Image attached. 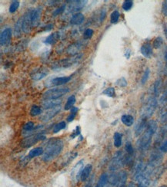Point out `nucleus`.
Returning a JSON list of instances; mask_svg holds the SVG:
<instances>
[{"label":"nucleus","mask_w":167,"mask_h":187,"mask_svg":"<svg viewBox=\"0 0 167 187\" xmlns=\"http://www.w3.org/2000/svg\"><path fill=\"white\" fill-rule=\"evenodd\" d=\"M84 187H93V185H92V182H89L88 183H87L86 185H85Z\"/></svg>","instance_id":"nucleus-51"},{"label":"nucleus","mask_w":167,"mask_h":187,"mask_svg":"<svg viewBox=\"0 0 167 187\" xmlns=\"http://www.w3.org/2000/svg\"><path fill=\"white\" fill-rule=\"evenodd\" d=\"M161 84H162V81H161L160 79L157 80V81L155 82L154 84V94L156 95L159 94V88H160L161 87Z\"/></svg>","instance_id":"nucleus-43"},{"label":"nucleus","mask_w":167,"mask_h":187,"mask_svg":"<svg viewBox=\"0 0 167 187\" xmlns=\"http://www.w3.org/2000/svg\"><path fill=\"white\" fill-rule=\"evenodd\" d=\"M64 147V143L61 139H55L50 141L46 146L45 152L42 155V160L45 162H50L56 157H57Z\"/></svg>","instance_id":"nucleus-1"},{"label":"nucleus","mask_w":167,"mask_h":187,"mask_svg":"<svg viewBox=\"0 0 167 187\" xmlns=\"http://www.w3.org/2000/svg\"><path fill=\"white\" fill-rule=\"evenodd\" d=\"M72 76L67 77H57L50 81V84L49 86H61L66 84L69 81H71Z\"/></svg>","instance_id":"nucleus-12"},{"label":"nucleus","mask_w":167,"mask_h":187,"mask_svg":"<svg viewBox=\"0 0 167 187\" xmlns=\"http://www.w3.org/2000/svg\"><path fill=\"white\" fill-rule=\"evenodd\" d=\"M83 168L84 160L83 159H81V160H79V162L74 166V167L72 169L71 173H70V177H71L72 183H73V185L77 183L79 179H80L81 173H82Z\"/></svg>","instance_id":"nucleus-8"},{"label":"nucleus","mask_w":167,"mask_h":187,"mask_svg":"<svg viewBox=\"0 0 167 187\" xmlns=\"http://www.w3.org/2000/svg\"><path fill=\"white\" fill-rule=\"evenodd\" d=\"M80 134V129H79V127H76V128L75 129V130L73 131V135H71V138L72 139H74L76 136H79Z\"/></svg>","instance_id":"nucleus-47"},{"label":"nucleus","mask_w":167,"mask_h":187,"mask_svg":"<svg viewBox=\"0 0 167 187\" xmlns=\"http://www.w3.org/2000/svg\"><path fill=\"white\" fill-rule=\"evenodd\" d=\"M45 150H43L42 147H36V148L33 149L30 151L29 153V157L30 158H35L37 157V156H41V155H43Z\"/></svg>","instance_id":"nucleus-24"},{"label":"nucleus","mask_w":167,"mask_h":187,"mask_svg":"<svg viewBox=\"0 0 167 187\" xmlns=\"http://www.w3.org/2000/svg\"><path fill=\"white\" fill-rule=\"evenodd\" d=\"M77 154V153H69L68 154L65 155L63 158V161H62V166H65L70 164L76 157Z\"/></svg>","instance_id":"nucleus-27"},{"label":"nucleus","mask_w":167,"mask_h":187,"mask_svg":"<svg viewBox=\"0 0 167 187\" xmlns=\"http://www.w3.org/2000/svg\"><path fill=\"white\" fill-rule=\"evenodd\" d=\"M108 182H109V176L107 175V173H102V174L99 176V180H98L96 187H105Z\"/></svg>","instance_id":"nucleus-26"},{"label":"nucleus","mask_w":167,"mask_h":187,"mask_svg":"<svg viewBox=\"0 0 167 187\" xmlns=\"http://www.w3.org/2000/svg\"><path fill=\"white\" fill-rule=\"evenodd\" d=\"M116 84L119 87H125L127 85V81L124 78H121L116 81Z\"/></svg>","instance_id":"nucleus-45"},{"label":"nucleus","mask_w":167,"mask_h":187,"mask_svg":"<svg viewBox=\"0 0 167 187\" xmlns=\"http://www.w3.org/2000/svg\"><path fill=\"white\" fill-rule=\"evenodd\" d=\"M141 53L145 58H150L153 55V45L149 42H145L141 47Z\"/></svg>","instance_id":"nucleus-15"},{"label":"nucleus","mask_w":167,"mask_h":187,"mask_svg":"<svg viewBox=\"0 0 167 187\" xmlns=\"http://www.w3.org/2000/svg\"><path fill=\"white\" fill-rule=\"evenodd\" d=\"M162 43H163L162 38H161V37H157V38L154 40V41H153V48H159L162 46Z\"/></svg>","instance_id":"nucleus-38"},{"label":"nucleus","mask_w":167,"mask_h":187,"mask_svg":"<svg viewBox=\"0 0 167 187\" xmlns=\"http://www.w3.org/2000/svg\"><path fill=\"white\" fill-rule=\"evenodd\" d=\"M66 127V123L65 121H61V122L58 123V124H56V125L54 126V127H53V133H58V132H59L60 130L65 129Z\"/></svg>","instance_id":"nucleus-30"},{"label":"nucleus","mask_w":167,"mask_h":187,"mask_svg":"<svg viewBox=\"0 0 167 187\" xmlns=\"http://www.w3.org/2000/svg\"><path fill=\"white\" fill-rule=\"evenodd\" d=\"M41 112H42V110H41L40 107L37 105H33L30 110V115L32 116H36L40 114Z\"/></svg>","instance_id":"nucleus-33"},{"label":"nucleus","mask_w":167,"mask_h":187,"mask_svg":"<svg viewBox=\"0 0 167 187\" xmlns=\"http://www.w3.org/2000/svg\"><path fill=\"white\" fill-rule=\"evenodd\" d=\"M70 92L69 87H53L47 90L42 95V98L46 100H56Z\"/></svg>","instance_id":"nucleus-4"},{"label":"nucleus","mask_w":167,"mask_h":187,"mask_svg":"<svg viewBox=\"0 0 167 187\" xmlns=\"http://www.w3.org/2000/svg\"><path fill=\"white\" fill-rule=\"evenodd\" d=\"M118 179H119V173H113L109 176V182L112 185H117Z\"/></svg>","instance_id":"nucleus-31"},{"label":"nucleus","mask_w":167,"mask_h":187,"mask_svg":"<svg viewBox=\"0 0 167 187\" xmlns=\"http://www.w3.org/2000/svg\"><path fill=\"white\" fill-rule=\"evenodd\" d=\"M76 97H75V95H71L70 97H69V98L67 99L66 103L65 104V110H71L72 108L73 107V106H74V104H76Z\"/></svg>","instance_id":"nucleus-28"},{"label":"nucleus","mask_w":167,"mask_h":187,"mask_svg":"<svg viewBox=\"0 0 167 187\" xmlns=\"http://www.w3.org/2000/svg\"><path fill=\"white\" fill-rule=\"evenodd\" d=\"M46 138V136L42 133H37L36 134H33L31 136H29L27 137L24 138L21 142V146L24 148H29L32 147L34 144L37 143L38 142L41 140H43Z\"/></svg>","instance_id":"nucleus-7"},{"label":"nucleus","mask_w":167,"mask_h":187,"mask_svg":"<svg viewBox=\"0 0 167 187\" xmlns=\"http://www.w3.org/2000/svg\"><path fill=\"white\" fill-rule=\"evenodd\" d=\"M12 30L10 28H6L4 29L0 35V44L1 46H5L8 44L11 41Z\"/></svg>","instance_id":"nucleus-9"},{"label":"nucleus","mask_w":167,"mask_h":187,"mask_svg":"<svg viewBox=\"0 0 167 187\" xmlns=\"http://www.w3.org/2000/svg\"><path fill=\"white\" fill-rule=\"evenodd\" d=\"M19 1H13L12 2L11 5H10V12H11V13H14L15 12H16V10H17L18 9H19Z\"/></svg>","instance_id":"nucleus-36"},{"label":"nucleus","mask_w":167,"mask_h":187,"mask_svg":"<svg viewBox=\"0 0 167 187\" xmlns=\"http://www.w3.org/2000/svg\"><path fill=\"white\" fill-rule=\"evenodd\" d=\"M121 120H122V124L126 126V127H131L133 124V123H134V118H133V116L132 115L124 114L121 117Z\"/></svg>","instance_id":"nucleus-25"},{"label":"nucleus","mask_w":167,"mask_h":187,"mask_svg":"<svg viewBox=\"0 0 167 187\" xmlns=\"http://www.w3.org/2000/svg\"><path fill=\"white\" fill-rule=\"evenodd\" d=\"M162 98H164V99H165V100H166V99H167V90H166V91H165V94H164L163 97H162Z\"/></svg>","instance_id":"nucleus-52"},{"label":"nucleus","mask_w":167,"mask_h":187,"mask_svg":"<svg viewBox=\"0 0 167 187\" xmlns=\"http://www.w3.org/2000/svg\"><path fill=\"white\" fill-rule=\"evenodd\" d=\"M149 74H150L149 69L147 68L146 70L145 71V72H144L143 75H142V79H141V83H142V84H145V82H146L147 80H148L149 76Z\"/></svg>","instance_id":"nucleus-42"},{"label":"nucleus","mask_w":167,"mask_h":187,"mask_svg":"<svg viewBox=\"0 0 167 187\" xmlns=\"http://www.w3.org/2000/svg\"><path fill=\"white\" fill-rule=\"evenodd\" d=\"M119 16H120V14L118 11H113L110 15V21H111V22L113 23V24L117 23L119 19Z\"/></svg>","instance_id":"nucleus-34"},{"label":"nucleus","mask_w":167,"mask_h":187,"mask_svg":"<svg viewBox=\"0 0 167 187\" xmlns=\"http://www.w3.org/2000/svg\"><path fill=\"white\" fill-rule=\"evenodd\" d=\"M164 33H165V38H166L167 39V25L164 26Z\"/></svg>","instance_id":"nucleus-50"},{"label":"nucleus","mask_w":167,"mask_h":187,"mask_svg":"<svg viewBox=\"0 0 167 187\" xmlns=\"http://www.w3.org/2000/svg\"><path fill=\"white\" fill-rule=\"evenodd\" d=\"M82 54H80V55L73 56L72 58H65V59L58 61H56V62H55L54 64H53V68L54 69V70H59V69L60 70V69L70 67H71V66L74 65L75 64L79 63V61L82 59Z\"/></svg>","instance_id":"nucleus-3"},{"label":"nucleus","mask_w":167,"mask_h":187,"mask_svg":"<svg viewBox=\"0 0 167 187\" xmlns=\"http://www.w3.org/2000/svg\"><path fill=\"white\" fill-rule=\"evenodd\" d=\"M119 173V179H118V183L116 186L117 187H123L125 186V182L127 180V173L125 171H121Z\"/></svg>","instance_id":"nucleus-23"},{"label":"nucleus","mask_w":167,"mask_h":187,"mask_svg":"<svg viewBox=\"0 0 167 187\" xmlns=\"http://www.w3.org/2000/svg\"><path fill=\"white\" fill-rule=\"evenodd\" d=\"M157 129V124L155 120H150L147 123L143 134L139 140V148L142 150H148L152 142V138Z\"/></svg>","instance_id":"nucleus-2"},{"label":"nucleus","mask_w":167,"mask_h":187,"mask_svg":"<svg viewBox=\"0 0 167 187\" xmlns=\"http://www.w3.org/2000/svg\"><path fill=\"white\" fill-rule=\"evenodd\" d=\"M34 127H35L34 123L32 122V121H30V122H28V123H26V124H24L23 130L24 131L30 132V131H32V130H33Z\"/></svg>","instance_id":"nucleus-39"},{"label":"nucleus","mask_w":167,"mask_h":187,"mask_svg":"<svg viewBox=\"0 0 167 187\" xmlns=\"http://www.w3.org/2000/svg\"><path fill=\"white\" fill-rule=\"evenodd\" d=\"M31 10V17L33 21V27H36L39 25L40 21L41 14H42V9L40 7L36 8V9H30Z\"/></svg>","instance_id":"nucleus-11"},{"label":"nucleus","mask_w":167,"mask_h":187,"mask_svg":"<svg viewBox=\"0 0 167 187\" xmlns=\"http://www.w3.org/2000/svg\"><path fill=\"white\" fill-rule=\"evenodd\" d=\"M102 94L105 95H106V96L109 97H115V95H116V91H115V89L114 87H108V88H106L105 90H104L103 91H102Z\"/></svg>","instance_id":"nucleus-35"},{"label":"nucleus","mask_w":167,"mask_h":187,"mask_svg":"<svg viewBox=\"0 0 167 187\" xmlns=\"http://www.w3.org/2000/svg\"><path fill=\"white\" fill-rule=\"evenodd\" d=\"M84 19H85V17H84L83 14L80 13V12H77V13H75L74 15H73V16L71 17L70 23L72 25H81L83 22Z\"/></svg>","instance_id":"nucleus-18"},{"label":"nucleus","mask_w":167,"mask_h":187,"mask_svg":"<svg viewBox=\"0 0 167 187\" xmlns=\"http://www.w3.org/2000/svg\"><path fill=\"white\" fill-rule=\"evenodd\" d=\"M61 103H62V101L59 99L46 100V101H43V103H42V107L45 109H49L50 110V109H53L54 107L60 106Z\"/></svg>","instance_id":"nucleus-16"},{"label":"nucleus","mask_w":167,"mask_h":187,"mask_svg":"<svg viewBox=\"0 0 167 187\" xmlns=\"http://www.w3.org/2000/svg\"><path fill=\"white\" fill-rule=\"evenodd\" d=\"M59 38V34L58 32H54L49 35L46 40L44 41V43L46 44H54L57 42V41Z\"/></svg>","instance_id":"nucleus-22"},{"label":"nucleus","mask_w":167,"mask_h":187,"mask_svg":"<svg viewBox=\"0 0 167 187\" xmlns=\"http://www.w3.org/2000/svg\"><path fill=\"white\" fill-rule=\"evenodd\" d=\"M123 187H125V186H123Z\"/></svg>","instance_id":"nucleus-54"},{"label":"nucleus","mask_w":167,"mask_h":187,"mask_svg":"<svg viewBox=\"0 0 167 187\" xmlns=\"http://www.w3.org/2000/svg\"><path fill=\"white\" fill-rule=\"evenodd\" d=\"M65 9H66V5H62V6H61V7H59V8H58V9H55L54 12H53V15L54 17L57 16V15H60V14H62V12H63L64 11H65Z\"/></svg>","instance_id":"nucleus-41"},{"label":"nucleus","mask_w":167,"mask_h":187,"mask_svg":"<svg viewBox=\"0 0 167 187\" xmlns=\"http://www.w3.org/2000/svg\"><path fill=\"white\" fill-rule=\"evenodd\" d=\"M160 150L162 153H166L167 152V139L160 146Z\"/></svg>","instance_id":"nucleus-46"},{"label":"nucleus","mask_w":167,"mask_h":187,"mask_svg":"<svg viewBox=\"0 0 167 187\" xmlns=\"http://www.w3.org/2000/svg\"><path fill=\"white\" fill-rule=\"evenodd\" d=\"M156 107H157V100L155 97H151L148 99V101L145 103V106L142 107V113H141V116L142 118H149L153 114V113L156 110Z\"/></svg>","instance_id":"nucleus-5"},{"label":"nucleus","mask_w":167,"mask_h":187,"mask_svg":"<svg viewBox=\"0 0 167 187\" xmlns=\"http://www.w3.org/2000/svg\"><path fill=\"white\" fill-rule=\"evenodd\" d=\"M133 2L131 1V0H126L123 2L122 4V9H124L125 11H129L131 9V8L133 7Z\"/></svg>","instance_id":"nucleus-40"},{"label":"nucleus","mask_w":167,"mask_h":187,"mask_svg":"<svg viewBox=\"0 0 167 187\" xmlns=\"http://www.w3.org/2000/svg\"><path fill=\"white\" fill-rule=\"evenodd\" d=\"M60 110H61L60 106L54 107V108L53 109H50L48 111L46 112V113L41 116V120H42V121H44V122H47V121L50 120L52 118L54 117L56 115H57L58 113H59Z\"/></svg>","instance_id":"nucleus-10"},{"label":"nucleus","mask_w":167,"mask_h":187,"mask_svg":"<svg viewBox=\"0 0 167 187\" xmlns=\"http://www.w3.org/2000/svg\"><path fill=\"white\" fill-rule=\"evenodd\" d=\"M78 110H79V108L76 107H73V108L70 110V114L67 116V121H68V122H71V121H73V120H74V118L76 117Z\"/></svg>","instance_id":"nucleus-32"},{"label":"nucleus","mask_w":167,"mask_h":187,"mask_svg":"<svg viewBox=\"0 0 167 187\" xmlns=\"http://www.w3.org/2000/svg\"><path fill=\"white\" fill-rule=\"evenodd\" d=\"M164 58H165V62H166V64H167V52H165V57H164Z\"/></svg>","instance_id":"nucleus-53"},{"label":"nucleus","mask_w":167,"mask_h":187,"mask_svg":"<svg viewBox=\"0 0 167 187\" xmlns=\"http://www.w3.org/2000/svg\"><path fill=\"white\" fill-rule=\"evenodd\" d=\"M146 125V119L142 117V119H140V120H139L138 124H136V127H135V133H136V136H138L139 135H140L141 133H142V132H143V130H145Z\"/></svg>","instance_id":"nucleus-17"},{"label":"nucleus","mask_w":167,"mask_h":187,"mask_svg":"<svg viewBox=\"0 0 167 187\" xmlns=\"http://www.w3.org/2000/svg\"><path fill=\"white\" fill-rule=\"evenodd\" d=\"M93 33H94V32H93V29H87L85 31V32H84V37H85V39H89V38H91L93 37Z\"/></svg>","instance_id":"nucleus-44"},{"label":"nucleus","mask_w":167,"mask_h":187,"mask_svg":"<svg viewBox=\"0 0 167 187\" xmlns=\"http://www.w3.org/2000/svg\"><path fill=\"white\" fill-rule=\"evenodd\" d=\"M70 6L69 9L70 12H78V11L81 10L84 6H85L87 2L86 1H72L70 2Z\"/></svg>","instance_id":"nucleus-14"},{"label":"nucleus","mask_w":167,"mask_h":187,"mask_svg":"<svg viewBox=\"0 0 167 187\" xmlns=\"http://www.w3.org/2000/svg\"><path fill=\"white\" fill-rule=\"evenodd\" d=\"M113 139H114V146L116 148H119L122 146V135L121 133H119V132H116L113 136Z\"/></svg>","instance_id":"nucleus-29"},{"label":"nucleus","mask_w":167,"mask_h":187,"mask_svg":"<svg viewBox=\"0 0 167 187\" xmlns=\"http://www.w3.org/2000/svg\"><path fill=\"white\" fill-rule=\"evenodd\" d=\"M125 151L127 152V153H128L129 156H133V153H134V149H133V145L131 144V143L129 142H127L126 143H125Z\"/></svg>","instance_id":"nucleus-37"},{"label":"nucleus","mask_w":167,"mask_h":187,"mask_svg":"<svg viewBox=\"0 0 167 187\" xmlns=\"http://www.w3.org/2000/svg\"><path fill=\"white\" fill-rule=\"evenodd\" d=\"M124 162H125V159L123 157V154L121 151H117L110 161L109 169L110 171L115 172L120 169L123 166Z\"/></svg>","instance_id":"nucleus-6"},{"label":"nucleus","mask_w":167,"mask_h":187,"mask_svg":"<svg viewBox=\"0 0 167 187\" xmlns=\"http://www.w3.org/2000/svg\"><path fill=\"white\" fill-rule=\"evenodd\" d=\"M82 46H83V44H82L80 41L73 43V44H71V45H70L68 47V48H67V53L73 55V56L77 55V54L79 53V51L82 49ZM78 55H79V54H78Z\"/></svg>","instance_id":"nucleus-13"},{"label":"nucleus","mask_w":167,"mask_h":187,"mask_svg":"<svg viewBox=\"0 0 167 187\" xmlns=\"http://www.w3.org/2000/svg\"><path fill=\"white\" fill-rule=\"evenodd\" d=\"M47 74H48V71H46V69L41 68L39 70L34 71L33 74H32V78L35 81H39L45 78Z\"/></svg>","instance_id":"nucleus-19"},{"label":"nucleus","mask_w":167,"mask_h":187,"mask_svg":"<svg viewBox=\"0 0 167 187\" xmlns=\"http://www.w3.org/2000/svg\"><path fill=\"white\" fill-rule=\"evenodd\" d=\"M92 169H93V166H92V164H87L85 166H84L82 173H81V177H80L81 181L85 182V181L89 177L90 174H91Z\"/></svg>","instance_id":"nucleus-20"},{"label":"nucleus","mask_w":167,"mask_h":187,"mask_svg":"<svg viewBox=\"0 0 167 187\" xmlns=\"http://www.w3.org/2000/svg\"><path fill=\"white\" fill-rule=\"evenodd\" d=\"M162 13L164 14V15L166 16L167 15V0L166 1H164L163 3H162Z\"/></svg>","instance_id":"nucleus-48"},{"label":"nucleus","mask_w":167,"mask_h":187,"mask_svg":"<svg viewBox=\"0 0 167 187\" xmlns=\"http://www.w3.org/2000/svg\"><path fill=\"white\" fill-rule=\"evenodd\" d=\"M105 15H106V13H105V10H102V12H101V15H100V18H99V20H100L101 22H102V21H103V20L105 19Z\"/></svg>","instance_id":"nucleus-49"},{"label":"nucleus","mask_w":167,"mask_h":187,"mask_svg":"<svg viewBox=\"0 0 167 187\" xmlns=\"http://www.w3.org/2000/svg\"><path fill=\"white\" fill-rule=\"evenodd\" d=\"M23 32L22 29V16L18 19L15 25L14 29V35L16 37H20L22 35V33Z\"/></svg>","instance_id":"nucleus-21"}]
</instances>
